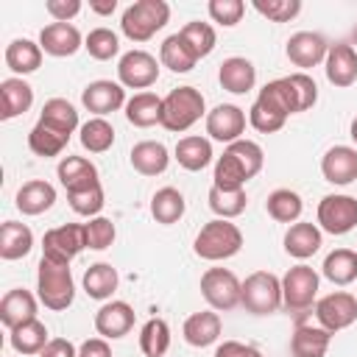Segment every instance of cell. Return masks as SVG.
Wrapping results in <instances>:
<instances>
[{
  "label": "cell",
  "mask_w": 357,
  "mask_h": 357,
  "mask_svg": "<svg viewBox=\"0 0 357 357\" xmlns=\"http://www.w3.org/2000/svg\"><path fill=\"white\" fill-rule=\"evenodd\" d=\"M215 357H262L254 346L248 343H240V340H223L218 349H215Z\"/></svg>",
  "instance_id": "cell-53"
},
{
  "label": "cell",
  "mask_w": 357,
  "mask_h": 357,
  "mask_svg": "<svg viewBox=\"0 0 357 357\" xmlns=\"http://www.w3.org/2000/svg\"><path fill=\"white\" fill-rule=\"evenodd\" d=\"M33 318H36V298L28 290L14 287V290H8L3 296V301H0V321H3V326L8 332L17 329L20 324L33 321Z\"/></svg>",
  "instance_id": "cell-22"
},
{
  "label": "cell",
  "mask_w": 357,
  "mask_h": 357,
  "mask_svg": "<svg viewBox=\"0 0 357 357\" xmlns=\"http://www.w3.org/2000/svg\"><path fill=\"white\" fill-rule=\"evenodd\" d=\"M357 226V198L324 195L318 204V229L329 234H349Z\"/></svg>",
  "instance_id": "cell-11"
},
{
  "label": "cell",
  "mask_w": 357,
  "mask_h": 357,
  "mask_svg": "<svg viewBox=\"0 0 357 357\" xmlns=\"http://www.w3.org/2000/svg\"><path fill=\"white\" fill-rule=\"evenodd\" d=\"M254 103H259L262 109L273 112V114L282 117V120H287L290 114H298V100H296L293 84H290L287 75H284V78H276V81H268V84L259 89V95H257Z\"/></svg>",
  "instance_id": "cell-20"
},
{
  "label": "cell",
  "mask_w": 357,
  "mask_h": 357,
  "mask_svg": "<svg viewBox=\"0 0 357 357\" xmlns=\"http://www.w3.org/2000/svg\"><path fill=\"white\" fill-rule=\"evenodd\" d=\"M56 176L64 184L67 192H78V190H89V187L100 184L98 181V167L84 156H64L56 167Z\"/></svg>",
  "instance_id": "cell-21"
},
{
  "label": "cell",
  "mask_w": 357,
  "mask_h": 357,
  "mask_svg": "<svg viewBox=\"0 0 357 357\" xmlns=\"http://www.w3.org/2000/svg\"><path fill=\"white\" fill-rule=\"evenodd\" d=\"M315 318H318V326H324L332 335L351 326L357 321V296L337 290V293L318 298L315 301Z\"/></svg>",
  "instance_id": "cell-10"
},
{
  "label": "cell",
  "mask_w": 357,
  "mask_h": 357,
  "mask_svg": "<svg viewBox=\"0 0 357 357\" xmlns=\"http://www.w3.org/2000/svg\"><path fill=\"white\" fill-rule=\"evenodd\" d=\"M262 148L251 139H237L226 145L223 156L215 162V187L220 190H243L248 178H254L262 170Z\"/></svg>",
  "instance_id": "cell-1"
},
{
  "label": "cell",
  "mask_w": 357,
  "mask_h": 357,
  "mask_svg": "<svg viewBox=\"0 0 357 357\" xmlns=\"http://www.w3.org/2000/svg\"><path fill=\"white\" fill-rule=\"evenodd\" d=\"M84 47H86V53L92 59L109 61V59H114L120 53V39H117V33L112 28H92L86 33V39H84Z\"/></svg>",
  "instance_id": "cell-46"
},
{
  "label": "cell",
  "mask_w": 357,
  "mask_h": 357,
  "mask_svg": "<svg viewBox=\"0 0 357 357\" xmlns=\"http://www.w3.org/2000/svg\"><path fill=\"white\" fill-rule=\"evenodd\" d=\"M349 134H351V139H354V142H357V117H354V120H351V128H349Z\"/></svg>",
  "instance_id": "cell-57"
},
{
  "label": "cell",
  "mask_w": 357,
  "mask_h": 357,
  "mask_svg": "<svg viewBox=\"0 0 357 357\" xmlns=\"http://www.w3.org/2000/svg\"><path fill=\"white\" fill-rule=\"evenodd\" d=\"M265 209H268V215H271L276 223H290V226H293V223L301 218L304 204H301V195H298V192L282 187V190H273V192L268 195Z\"/></svg>",
  "instance_id": "cell-40"
},
{
  "label": "cell",
  "mask_w": 357,
  "mask_h": 357,
  "mask_svg": "<svg viewBox=\"0 0 357 357\" xmlns=\"http://www.w3.org/2000/svg\"><path fill=\"white\" fill-rule=\"evenodd\" d=\"M176 162L190 170V173H198L204 170L209 162H212V142L206 137H181L176 142Z\"/></svg>",
  "instance_id": "cell-30"
},
{
  "label": "cell",
  "mask_w": 357,
  "mask_h": 357,
  "mask_svg": "<svg viewBox=\"0 0 357 357\" xmlns=\"http://www.w3.org/2000/svg\"><path fill=\"white\" fill-rule=\"evenodd\" d=\"M134 326V307L128 301H106L95 312V329L106 340H117L128 335Z\"/></svg>",
  "instance_id": "cell-17"
},
{
  "label": "cell",
  "mask_w": 357,
  "mask_h": 357,
  "mask_svg": "<svg viewBox=\"0 0 357 357\" xmlns=\"http://www.w3.org/2000/svg\"><path fill=\"white\" fill-rule=\"evenodd\" d=\"M178 36L187 42V47L192 50V56H195V59H204V56H209V53L215 50V42H218V36H215V28H212L209 22H201V20H195V22H187V25L178 31Z\"/></svg>",
  "instance_id": "cell-44"
},
{
  "label": "cell",
  "mask_w": 357,
  "mask_h": 357,
  "mask_svg": "<svg viewBox=\"0 0 357 357\" xmlns=\"http://www.w3.org/2000/svg\"><path fill=\"white\" fill-rule=\"evenodd\" d=\"M67 201H70L73 212H78V215H84V218H98V212H100L103 204H106L100 184H95V187H89V190L67 192Z\"/></svg>",
  "instance_id": "cell-47"
},
{
  "label": "cell",
  "mask_w": 357,
  "mask_h": 357,
  "mask_svg": "<svg viewBox=\"0 0 357 357\" xmlns=\"http://www.w3.org/2000/svg\"><path fill=\"white\" fill-rule=\"evenodd\" d=\"M33 248V231L25 223L6 220L0 226V257L3 259H22Z\"/></svg>",
  "instance_id": "cell-31"
},
{
  "label": "cell",
  "mask_w": 357,
  "mask_h": 357,
  "mask_svg": "<svg viewBox=\"0 0 357 357\" xmlns=\"http://www.w3.org/2000/svg\"><path fill=\"white\" fill-rule=\"evenodd\" d=\"M192 248H195V254L201 259H209V262L229 259L243 248V231L231 220L215 218V220L201 226V231L195 234Z\"/></svg>",
  "instance_id": "cell-3"
},
{
  "label": "cell",
  "mask_w": 357,
  "mask_h": 357,
  "mask_svg": "<svg viewBox=\"0 0 357 357\" xmlns=\"http://www.w3.org/2000/svg\"><path fill=\"white\" fill-rule=\"evenodd\" d=\"M47 326L33 318L28 324H20L17 329H11V349L20 354H42V349L47 346Z\"/></svg>",
  "instance_id": "cell-38"
},
{
  "label": "cell",
  "mask_w": 357,
  "mask_h": 357,
  "mask_svg": "<svg viewBox=\"0 0 357 357\" xmlns=\"http://www.w3.org/2000/svg\"><path fill=\"white\" fill-rule=\"evenodd\" d=\"M329 340H332V332H326L324 326L301 324L290 337V351L293 357H324L329 349Z\"/></svg>",
  "instance_id": "cell-28"
},
{
  "label": "cell",
  "mask_w": 357,
  "mask_h": 357,
  "mask_svg": "<svg viewBox=\"0 0 357 357\" xmlns=\"http://www.w3.org/2000/svg\"><path fill=\"white\" fill-rule=\"evenodd\" d=\"M318 296V273L310 265H293L282 276V304L290 312L310 310Z\"/></svg>",
  "instance_id": "cell-9"
},
{
  "label": "cell",
  "mask_w": 357,
  "mask_h": 357,
  "mask_svg": "<svg viewBox=\"0 0 357 357\" xmlns=\"http://www.w3.org/2000/svg\"><path fill=\"white\" fill-rule=\"evenodd\" d=\"M81 103L95 117H106V114L117 112L120 106H126L128 100H126V89L120 81H92L81 92Z\"/></svg>",
  "instance_id": "cell-15"
},
{
  "label": "cell",
  "mask_w": 357,
  "mask_h": 357,
  "mask_svg": "<svg viewBox=\"0 0 357 357\" xmlns=\"http://www.w3.org/2000/svg\"><path fill=\"white\" fill-rule=\"evenodd\" d=\"M86 248V226L84 223H64L42 237V257L50 262L70 265Z\"/></svg>",
  "instance_id": "cell-7"
},
{
  "label": "cell",
  "mask_w": 357,
  "mask_h": 357,
  "mask_svg": "<svg viewBox=\"0 0 357 357\" xmlns=\"http://www.w3.org/2000/svg\"><path fill=\"white\" fill-rule=\"evenodd\" d=\"M117 78L128 89H148L159 78V61L148 50H128L120 56Z\"/></svg>",
  "instance_id": "cell-12"
},
{
  "label": "cell",
  "mask_w": 357,
  "mask_h": 357,
  "mask_svg": "<svg viewBox=\"0 0 357 357\" xmlns=\"http://www.w3.org/2000/svg\"><path fill=\"white\" fill-rule=\"evenodd\" d=\"M36 290H39V301L47 310H67L75 298V282L70 273V265L61 262H50V259H39V271H36Z\"/></svg>",
  "instance_id": "cell-4"
},
{
  "label": "cell",
  "mask_w": 357,
  "mask_h": 357,
  "mask_svg": "<svg viewBox=\"0 0 357 357\" xmlns=\"http://www.w3.org/2000/svg\"><path fill=\"white\" fill-rule=\"evenodd\" d=\"M39 357H78V351L67 337H50Z\"/></svg>",
  "instance_id": "cell-54"
},
{
  "label": "cell",
  "mask_w": 357,
  "mask_h": 357,
  "mask_svg": "<svg viewBox=\"0 0 357 357\" xmlns=\"http://www.w3.org/2000/svg\"><path fill=\"white\" fill-rule=\"evenodd\" d=\"M218 81H220V86H223L226 92H231V95H245V92L254 89V84H257V70H254V64H251L248 59L231 56V59H226V61L220 64Z\"/></svg>",
  "instance_id": "cell-23"
},
{
  "label": "cell",
  "mask_w": 357,
  "mask_h": 357,
  "mask_svg": "<svg viewBox=\"0 0 357 357\" xmlns=\"http://www.w3.org/2000/svg\"><path fill=\"white\" fill-rule=\"evenodd\" d=\"M53 201H56V190H53V184L42 181V178L25 181L17 192V209L22 215H42L53 206Z\"/></svg>",
  "instance_id": "cell-29"
},
{
  "label": "cell",
  "mask_w": 357,
  "mask_h": 357,
  "mask_svg": "<svg viewBox=\"0 0 357 357\" xmlns=\"http://www.w3.org/2000/svg\"><path fill=\"white\" fill-rule=\"evenodd\" d=\"M170 20V6L165 0H137L123 11L120 28L131 42H148Z\"/></svg>",
  "instance_id": "cell-5"
},
{
  "label": "cell",
  "mask_w": 357,
  "mask_h": 357,
  "mask_svg": "<svg viewBox=\"0 0 357 357\" xmlns=\"http://www.w3.org/2000/svg\"><path fill=\"white\" fill-rule=\"evenodd\" d=\"M78 357H112V349H109L106 337H92V340L81 343Z\"/></svg>",
  "instance_id": "cell-55"
},
{
  "label": "cell",
  "mask_w": 357,
  "mask_h": 357,
  "mask_svg": "<svg viewBox=\"0 0 357 357\" xmlns=\"http://www.w3.org/2000/svg\"><path fill=\"white\" fill-rule=\"evenodd\" d=\"M89 8L95 11V14H112L114 8H117V0H89Z\"/></svg>",
  "instance_id": "cell-56"
},
{
  "label": "cell",
  "mask_w": 357,
  "mask_h": 357,
  "mask_svg": "<svg viewBox=\"0 0 357 357\" xmlns=\"http://www.w3.org/2000/svg\"><path fill=\"white\" fill-rule=\"evenodd\" d=\"M220 329H223L220 315L212 312V310H204V312H192V315L184 321L181 335H184V340H187L190 346L204 349V346H212V343L220 337Z\"/></svg>",
  "instance_id": "cell-24"
},
{
  "label": "cell",
  "mask_w": 357,
  "mask_h": 357,
  "mask_svg": "<svg viewBox=\"0 0 357 357\" xmlns=\"http://www.w3.org/2000/svg\"><path fill=\"white\" fill-rule=\"evenodd\" d=\"M284 53H287V59H290L296 67L310 70V67H315V64H321V61L326 59L329 42H326L321 33H315V31H298V33H293V36L287 39Z\"/></svg>",
  "instance_id": "cell-14"
},
{
  "label": "cell",
  "mask_w": 357,
  "mask_h": 357,
  "mask_svg": "<svg viewBox=\"0 0 357 357\" xmlns=\"http://www.w3.org/2000/svg\"><path fill=\"white\" fill-rule=\"evenodd\" d=\"M240 304L251 315H271L282 307V279H276L271 271H254L243 282V298Z\"/></svg>",
  "instance_id": "cell-6"
},
{
  "label": "cell",
  "mask_w": 357,
  "mask_h": 357,
  "mask_svg": "<svg viewBox=\"0 0 357 357\" xmlns=\"http://www.w3.org/2000/svg\"><path fill=\"white\" fill-rule=\"evenodd\" d=\"M254 8L271 22H290L301 11V0H254Z\"/></svg>",
  "instance_id": "cell-49"
},
{
  "label": "cell",
  "mask_w": 357,
  "mask_h": 357,
  "mask_svg": "<svg viewBox=\"0 0 357 357\" xmlns=\"http://www.w3.org/2000/svg\"><path fill=\"white\" fill-rule=\"evenodd\" d=\"M139 349L145 357H162L170 349V326L165 318H151L139 329Z\"/></svg>",
  "instance_id": "cell-43"
},
{
  "label": "cell",
  "mask_w": 357,
  "mask_h": 357,
  "mask_svg": "<svg viewBox=\"0 0 357 357\" xmlns=\"http://www.w3.org/2000/svg\"><path fill=\"white\" fill-rule=\"evenodd\" d=\"M201 296L218 312L234 310L243 298V282L229 268H209L201 276Z\"/></svg>",
  "instance_id": "cell-8"
},
{
  "label": "cell",
  "mask_w": 357,
  "mask_h": 357,
  "mask_svg": "<svg viewBox=\"0 0 357 357\" xmlns=\"http://www.w3.org/2000/svg\"><path fill=\"white\" fill-rule=\"evenodd\" d=\"M45 8L53 17V22H70L81 11V0H47Z\"/></svg>",
  "instance_id": "cell-52"
},
{
  "label": "cell",
  "mask_w": 357,
  "mask_h": 357,
  "mask_svg": "<svg viewBox=\"0 0 357 357\" xmlns=\"http://www.w3.org/2000/svg\"><path fill=\"white\" fill-rule=\"evenodd\" d=\"M206 201H209V209H212L218 218H223V220H231V218L243 215V212H245V204H248L245 190H220V187H215V184L209 187Z\"/></svg>",
  "instance_id": "cell-42"
},
{
  "label": "cell",
  "mask_w": 357,
  "mask_h": 357,
  "mask_svg": "<svg viewBox=\"0 0 357 357\" xmlns=\"http://www.w3.org/2000/svg\"><path fill=\"white\" fill-rule=\"evenodd\" d=\"M204 109H206L204 95L195 86H176L162 98V120H159V126L173 131V134H181V131L192 128L201 120Z\"/></svg>",
  "instance_id": "cell-2"
},
{
  "label": "cell",
  "mask_w": 357,
  "mask_h": 357,
  "mask_svg": "<svg viewBox=\"0 0 357 357\" xmlns=\"http://www.w3.org/2000/svg\"><path fill=\"white\" fill-rule=\"evenodd\" d=\"M243 131H245V112L234 103H220L206 114V134L218 142L231 145L243 139Z\"/></svg>",
  "instance_id": "cell-13"
},
{
  "label": "cell",
  "mask_w": 357,
  "mask_h": 357,
  "mask_svg": "<svg viewBox=\"0 0 357 357\" xmlns=\"http://www.w3.org/2000/svg\"><path fill=\"white\" fill-rule=\"evenodd\" d=\"M39 47H42V53L61 59V56H73L78 47H84V39L73 22H50L39 33Z\"/></svg>",
  "instance_id": "cell-19"
},
{
  "label": "cell",
  "mask_w": 357,
  "mask_h": 357,
  "mask_svg": "<svg viewBox=\"0 0 357 357\" xmlns=\"http://www.w3.org/2000/svg\"><path fill=\"white\" fill-rule=\"evenodd\" d=\"M195 61L198 59L192 56V50L187 47V42L178 33H170L159 47V64L173 73H190L195 67Z\"/></svg>",
  "instance_id": "cell-39"
},
{
  "label": "cell",
  "mask_w": 357,
  "mask_h": 357,
  "mask_svg": "<svg viewBox=\"0 0 357 357\" xmlns=\"http://www.w3.org/2000/svg\"><path fill=\"white\" fill-rule=\"evenodd\" d=\"M321 248V229L315 223H304L296 220L287 231H284V251L296 259H307Z\"/></svg>",
  "instance_id": "cell-27"
},
{
  "label": "cell",
  "mask_w": 357,
  "mask_h": 357,
  "mask_svg": "<svg viewBox=\"0 0 357 357\" xmlns=\"http://www.w3.org/2000/svg\"><path fill=\"white\" fill-rule=\"evenodd\" d=\"M42 64V47L31 39H14L6 47V67L17 75H28L33 70H39Z\"/></svg>",
  "instance_id": "cell-33"
},
{
  "label": "cell",
  "mask_w": 357,
  "mask_h": 357,
  "mask_svg": "<svg viewBox=\"0 0 357 357\" xmlns=\"http://www.w3.org/2000/svg\"><path fill=\"white\" fill-rule=\"evenodd\" d=\"M324 70H326V78L332 86H351L357 81V50L354 45H346V42H337V45H329V53L324 59Z\"/></svg>",
  "instance_id": "cell-16"
},
{
  "label": "cell",
  "mask_w": 357,
  "mask_h": 357,
  "mask_svg": "<svg viewBox=\"0 0 357 357\" xmlns=\"http://www.w3.org/2000/svg\"><path fill=\"white\" fill-rule=\"evenodd\" d=\"M67 142H70L67 134L53 131V128H47V126L39 123V120H36V126H33L31 134H28V148H31L36 156H45V159L59 156V153L67 148Z\"/></svg>",
  "instance_id": "cell-41"
},
{
  "label": "cell",
  "mask_w": 357,
  "mask_h": 357,
  "mask_svg": "<svg viewBox=\"0 0 357 357\" xmlns=\"http://www.w3.org/2000/svg\"><path fill=\"white\" fill-rule=\"evenodd\" d=\"M324 276L332 284H351L357 279V251L351 248H335L332 254H326L324 259Z\"/></svg>",
  "instance_id": "cell-35"
},
{
  "label": "cell",
  "mask_w": 357,
  "mask_h": 357,
  "mask_svg": "<svg viewBox=\"0 0 357 357\" xmlns=\"http://www.w3.org/2000/svg\"><path fill=\"white\" fill-rule=\"evenodd\" d=\"M84 226H86V248L103 251L117 237V229H114V223L109 218H100L98 215V218H89V223H84Z\"/></svg>",
  "instance_id": "cell-48"
},
{
  "label": "cell",
  "mask_w": 357,
  "mask_h": 357,
  "mask_svg": "<svg viewBox=\"0 0 357 357\" xmlns=\"http://www.w3.org/2000/svg\"><path fill=\"white\" fill-rule=\"evenodd\" d=\"M184 209H187L184 195H181L176 187H162V190H156L153 198H151V215H153L156 223H162V226L176 223V220L184 215Z\"/></svg>",
  "instance_id": "cell-37"
},
{
  "label": "cell",
  "mask_w": 357,
  "mask_h": 357,
  "mask_svg": "<svg viewBox=\"0 0 357 357\" xmlns=\"http://www.w3.org/2000/svg\"><path fill=\"white\" fill-rule=\"evenodd\" d=\"M117 268H112L109 262H95L84 271V290L89 298H109L114 290H117Z\"/></svg>",
  "instance_id": "cell-36"
},
{
  "label": "cell",
  "mask_w": 357,
  "mask_h": 357,
  "mask_svg": "<svg viewBox=\"0 0 357 357\" xmlns=\"http://www.w3.org/2000/svg\"><path fill=\"white\" fill-rule=\"evenodd\" d=\"M126 120L137 128L156 126L162 120V98L153 95V92H137L126 103Z\"/></svg>",
  "instance_id": "cell-32"
},
{
  "label": "cell",
  "mask_w": 357,
  "mask_h": 357,
  "mask_svg": "<svg viewBox=\"0 0 357 357\" xmlns=\"http://www.w3.org/2000/svg\"><path fill=\"white\" fill-rule=\"evenodd\" d=\"M31 106H33V89H31L28 81H22V78H6L0 84V117L3 120H11V117L25 114Z\"/></svg>",
  "instance_id": "cell-25"
},
{
  "label": "cell",
  "mask_w": 357,
  "mask_h": 357,
  "mask_svg": "<svg viewBox=\"0 0 357 357\" xmlns=\"http://www.w3.org/2000/svg\"><path fill=\"white\" fill-rule=\"evenodd\" d=\"M167 162H170L167 148L162 142H156V139H142V142H137L131 148V167L137 173H142V176H159V173H165L167 170Z\"/></svg>",
  "instance_id": "cell-26"
},
{
  "label": "cell",
  "mask_w": 357,
  "mask_h": 357,
  "mask_svg": "<svg viewBox=\"0 0 357 357\" xmlns=\"http://www.w3.org/2000/svg\"><path fill=\"white\" fill-rule=\"evenodd\" d=\"M287 78H290V84H293V92H296V100H298V112L312 109L315 100H318V86H315V81H312L307 73H293V75H287Z\"/></svg>",
  "instance_id": "cell-51"
},
{
  "label": "cell",
  "mask_w": 357,
  "mask_h": 357,
  "mask_svg": "<svg viewBox=\"0 0 357 357\" xmlns=\"http://www.w3.org/2000/svg\"><path fill=\"white\" fill-rule=\"evenodd\" d=\"M39 123H45L47 128L61 131V134L70 137V134L78 128V112H75V106H73L70 100H64V98H50V100H45V106H42Z\"/></svg>",
  "instance_id": "cell-34"
},
{
  "label": "cell",
  "mask_w": 357,
  "mask_h": 357,
  "mask_svg": "<svg viewBox=\"0 0 357 357\" xmlns=\"http://www.w3.org/2000/svg\"><path fill=\"white\" fill-rule=\"evenodd\" d=\"M321 173L329 184L346 187L351 181H357V151L349 145H335L324 153L321 159Z\"/></svg>",
  "instance_id": "cell-18"
},
{
  "label": "cell",
  "mask_w": 357,
  "mask_h": 357,
  "mask_svg": "<svg viewBox=\"0 0 357 357\" xmlns=\"http://www.w3.org/2000/svg\"><path fill=\"white\" fill-rule=\"evenodd\" d=\"M351 39H354V45H357V28H354V33H351Z\"/></svg>",
  "instance_id": "cell-58"
},
{
  "label": "cell",
  "mask_w": 357,
  "mask_h": 357,
  "mask_svg": "<svg viewBox=\"0 0 357 357\" xmlns=\"http://www.w3.org/2000/svg\"><path fill=\"white\" fill-rule=\"evenodd\" d=\"M112 142H114V128L106 117H92L81 126V145L89 153H103L112 148Z\"/></svg>",
  "instance_id": "cell-45"
},
{
  "label": "cell",
  "mask_w": 357,
  "mask_h": 357,
  "mask_svg": "<svg viewBox=\"0 0 357 357\" xmlns=\"http://www.w3.org/2000/svg\"><path fill=\"white\" fill-rule=\"evenodd\" d=\"M206 8H209V17L223 28L237 25L243 20V14H245V3L243 0H209Z\"/></svg>",
  "instance_id": "cell-50"
}]
</instances>
